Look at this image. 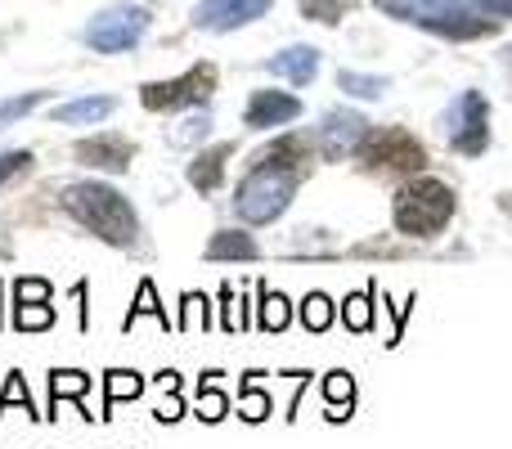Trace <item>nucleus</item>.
<instances>
[{
	"instance_id": "nucleus-23",
	"label": "nucleus",
	"mask_w": 512,
	"mask_h": 449,
	"mask_svg": "<svg viewBox=\"0 0 512 449\" xmlns=\"http://www.w3.org/2000/svg\"><path fill=\"white\" fill-rule=\"evenodd\" d=\"M337 86H342L346 95H355V99H382L391 90V81L387 77H369V72L342 68V72H337Z\"/></svg>"
},
{
	"instance_id": "nucleus-21",
	"label": "nucleus",
	"mask_w": 512,
	"mask_h": 449,
	"mask_svg": "<svg viewBox=\"0 0 512 449\" xmlns=\"http://www.w3.org/2000/svg\"><path fill=\"white\" fill-rule=\"evenodd\" d=\"M261 373H248V382H243V391H239V414L248 418V423H265L270 418V409H274V400L265 396V387L261 382Z\"/></svg>"
},
{
	"instance_id": "nucleus-39",
	"label": "nucleus",
	"mask_w": 512,
	"mask_h": 449,
	"mask_svg": "<svg viewBox=\"0 0 512 449\" xmlns=\"http://www.w3.org/2000/svg\"><path fill=\"white\" fill-rule=\"evenodd\" d=\"M158 387H162V391H176V387H180L176 373H171V369H167V373H158Z\"/></svg>"
},
{
	"instance_id": "nucleus-13",
	"label": "nucleus",
	"mask_w": 512,
	"mask_h": 449,
	"mask_svg": "<svg viewBox=\"0 0 512 449\" xmlns=\"http://www.w3.org/2000/svg\"><path fill=\"white\" fill-rule=\"evenodd\" d=\"M310 158H315V149H310L306 135H279L274 144H265V149L252 153V167H279V171H292L297 180L310 176Z\"/></svg>"
},
{
	"instance_id": "nucleus-31",
	"label": "nucleus",
	"mask_w": 512,
	"mask_h": 449,
	"mask_svg": "<svg viewBox=\"0 0 512 449\" xmlns=\"http://www.w3.org/2000/svg\"><path fill=\"white\" fill-rule=\"evenodd\" d=\"M9 405H23V414L41 418V414H36V405H32V396H27L23 373H9V378H5V391H0V418H5V409H9Z\"/></svg>"
},
{
	"instance_id": "nucleus-25",
	"label": "nucleus",
	"mask_w": 512,
	"mask_h": 449,
	"mask_svg": "<svg viewBox=\"0 0 512 449\" xmlns=\"http://www.w3.org/2000/svg\"><path fill=\"white\" fill-rule=\"evenodd\" d=\"M54 324V306L50 301H14V328L18 333H41Z\"/></svg>"
},
{
	"instance_id": "nucleus-5",
	"label": "nucleus",
	"mask_w": 512,
	"mask_h": 449,
	"mask_svg": "<svg viewBox=\"0 0 512 449\" xmlns=\"http://www.w3.org/2000/svg\"><path fill=\"white\" fill-rule=\"evenodd\" d=\"M355 158L369 171H382V176H418L427 167V149L405 126H369Z\"/></svg>"
},
{
	"instance_id": "nucleus-32",
	"label": "nucleus",
	"mask_w": 512,
	"mask_h": 449,
	"mask_svg": "<svg viewBox=\"0 0 512 449\" xmlns=\"http://www.w3.org/2000/svg\"><path fill=\"white\" fill-rule=\"evenodd\" d=\"M301 18H315V23L333 27L346 18V0H301Z\"/></svg>"
},
{
	"instance_id": "nucleus-14",
	"label": "nucleus",
	"mask_w": 512,
	"mask_h": 449,
	"mask_svg": "<svg viewBox=\"0 0 512 449\" xmlns=\"http://www.w3.org/2000/svg\"><path fill=\"white\" fill-rule=\"evenodd\" d=\"M265 68L274 72V77H288L292 86H310L319 72V50L315 45H288L283 54H274Z\"/></svg>"
},
{
	"instance_id": "nucleus-12",
	"label": "nucleus",
	"mask_w": 512,
	"mask_h": 449,
	"mask_svg": "<svg viewBox=\"0 0 512 449\" xmlns=\"http://www.w3.org/2000/svg\"><path fill=\"white\" fill-rule=\"evenodd\" d=\"M297 117H301L297 95H288V90H252L243 122H248L252 131H270V126H288V122H297Z\"/></svg>"
},
{
	"instance_id": "nucleus-16",
	"label": "nucleus",
	"mask_w": 512,
	"mask_h": 449,
	"mask_svg": "<svg viewBox=\"0 0 512 449\" xmlns=\"http://www.w3.org/2000/svg\"><path fill=\"white\" fill-rule=\"evenodd\" d=\"M113 108H117V99H108V95H86V99H72V104H59V108H54V122H63V126L104 122Z\"/></svg>"
},
{
	"instance_id": "nucleus-7",
	"label": "nucleus",
	"mask_w": 512,
	"mask_h": 449,
	"mask_svg": "<svg viewBox=\"0 0 512 449\" xmlns=\"http://www.w3.org/2000/svg\"><path fill=\"white\" fill-rule=\"evenodd\" d=\"M149 23L153 18H149V9L144 5H108L86 23L81 41H86L90 50H99V54H122V50H135V45L144 41Z\"/></svg>"
},
{
	"instance_id": "nucleus-18",
	"label": "nucleus",
	"mask_w": 512,
	"mask_h": 449,
	"mask_svg": "<svg viewBox=\"0 0 512 449\" xmlns=\"http://www.w3.org/2000/svg\"><path fill=\"white\" fill-rule=\"evenodd\" d=\"M90 373H81V369H54L50 373V414L45 418H59V400H81L90 391Z\"/></svg>"
},
{
	"instance_id": "nucleus-8",
	"label": "nucleus",
	"mask_w": 512,
	"mask_h": 449,
	"mask_svg": "<svg viewBox=\"0 0 512 449\" xmlns=\"http://www.w3.org/2000/svg\"><path fill=\"white\" fill-rule=\"evenodd\" d=\"M445 140L463 158H481L490 149V99L481 90H463L441 117Z\"/></svg>"
},
{
	"instance_id": "nucleus-9",
	"label": "nucleus",
	"mask_w": 512,
	"mask_h": 449,
	"mask_svg": "<svg viewBox=\"0 0 512 449\" xmlns=\"http://www.w3.org/2000/svg\"><path fill=\"white\" fill-rule=\"evenodd\" d=\"M364 131H369V122H364V113H351V108H333V113L319 122V153H324V162H342L351 158L355 149H360Z\"/></svg>"
},
{
	"instance_id": "nucleus-20",
	"label": "nucleus",
	"mask_w": 512,
	"mask_h": 449,
	"mask_svg": "<svg viewBox=\"0 0 512 449\" xmlns=\"http://www.w3.org/2000/svg\"><path fill=\"white\" fill-rule=\"evenodd\" d=\"M144 391V378L131 369H108L104 373V409H117L122 400H135Z\"/></svg>"
},
{
	"instance_id": "nucleus-4",
	"label": "nucleus",
	"mask_w": 512,
	"mask_h": 449,
	"mask_svg": "<svg viewBox=\"0 0 512 449\" xmlns=\"http://www.w3.org/2000/svg\"><path fill=\"white\" fill-rule=\"evenodd\" d=\"M297 185L301 180L292 176V171L248 167V176L239 180V194H234V212H239V221H248V225H270L292 207Z\"/></svg>"
},
{
	"instance_id": "nucleus-26",
	"label": "nucleus",
	"mask_w": 512,
	"mask_h": 449,
	"mask_svg": "<svg viewBox=\"0 0 512 449\" xmlns=\"http://www.w3.org/2000/svg\"><path fill=\"white\" fill-rule=\"evenodd\" d=\"M342 319H346V328H351V333H369V328H373V288L351 292V297L342 301Z\"/></svg>"
},
{
	"instance_id": "nucleus-3",
	"label": "nucleus",
	"mask_w": 512,
	"mask_h": 449,
	"mask_svg": "<svg viewBox=\"0 0 512 449\" xmlns=\"http://www.w3.org/2000/svg\"><path fill=\"white\" fill-rule=\"evenodd\" d=\"M454 189L436 176H414L391 203V221L405 238H436L445 225L454 221Z\"/></svg>"
},
{
	"instance_id": "nucleus-11",
	"label": "nucleus",
	"mask_w": 512,
	"mask_h": 449,
	"mask_svg": "<svg viewBox=\"0 0 512 449\" xmlns=\"http://www.w3.org/2000/svg\"><path fill=\"white\" fill-rule=\"evenodd\" d=\"M72 158L81 162V167H90V171H126L131 167V158H135V144L126 140V135H117V131H104V135H95V140H81L77 149H72Z\"/></svg>"
},
{
	"instance_id": "nucleus-33",
	"label": "nucleus",
	"mask_w": 512,
	"mask_h": 449,
	"mask_svg": "<svg viewBox=\"0 0 512 449\" xmlns=\"http://www.w3.org/2000/svg\"><path fill=\"white\" fill-rule=\"evenodd\" d=\"M185 315H180V328L185 333H198V328H207V297H198V292H185Z\"/></svg>"
},
{
	"instance_id": "nucleus-22",
	"label": "nucleus",
	"mask_w": 512,
	"mask_h": 449,
	"mask_svg": "<svg viewBox=\"0 0 512 449\" xmlns=\"http://www.w3.org/2000/svg\"><path fill=\"white\" fill-rule=\"evenodd\" d=\"M333 319H337L333 297H324V292H306V301H301V324H306V333H328Z\"/></svg>"
},
{
	"instance_id": "nucleus-37",
	"label": "nucleus",
	"mask_w": 512,
	"mask_h": 449,
	"mask_svg": "<svg viewBox=\"0 0 512 449\" xmlns=\"http://www.w3.org/2000/svg\"><path fill=\"white\" fill-rule=\"evenodd\" d=\"M477 9L481 14H490V18H499V23H508L512 18V0H477Z\"/></svg>"
},
{
	"instance_id": "nucleus-29",
	"label": "nucleus",
	"mask_w": 512,
	"mask_h": 449,
	"mask_svg": "<svg viewBox=\"0 0 512 449\" xmlns=\"http://www.w3.org/2000/svg\"><path fill=\"white\" fill-rule=\"evenodd\" d=\"M225 414H230V396H225L221 387H212V382L198 387V418H203V423H221Z\"/></svg>"
},
{
	"instance_id": "nucleus-2",
	"label": "nucleus",
	"mask_w": 512,
	"mask_h": 449,
	"mask_svg": "<svg viewBox=\"0 0 512 449\" xmlns=\"http://www.w3.org/2000/svg\"><path fill=\"white\" fill-rule=\"evenodd\" d=\"M382 14L414 23L445 41H481V36L499 32V18L481 14L477 0H373Z\"/></svg>"
},
{
	"instance_id": "nucleus-6",
	"label": "nucleus",
	"mask_w": 512,
	"mask_h": 449,
	"mask_svg": "<svg viewBox=\"0 0 512 449\" xmlns=\"http://www.w3.org/2000/svg\"><path fill=\"white\" fill-rule=\"evenodd\" d=\"M216 63H194L185 77H171V81H144L140 86V104L149 113H180V108H207V99L216 95Z\"/></svg>"
},
{
	"instance_id": "nucleus-36",
	"label": "nucleus",
	"mask_w": 512,
	"mask_h": 449,
	"mask_svg": "<svg viewBox=\"0 0 512 449\" xmlns=\"http://www.w3.org/2000/svg\"><path fill=\"white\" fill-rule=\"evenodd\" d=\"M221 301H225V333H243V328H248V315L234 306V288H221Z\"/></svg>"
},
{
	"instance_id": "nucleus-27",
	"label": "nucleus",
	"mask_w": 512,
	"mask_h": 449,
	"mask_svg": "<svg viewBox=\"0 0 512 449\" xmlns=\"http://www.w3.org/2000/svg\"><path fill=\"white\" fill-rule=\"evenodd\" d=\"M45 99H50V90H27V95H14L0 104V131H9V126L18 122V117H27L32 108H41Z\"/></svg>"
},
{
	"instance_id": "nucleus-35",
	"label": "nucleus",
	"mask_w": 512,
	"mask_h": 449,
	"mask_svg": "<svg viewBox=\"0 0 512 449\" xmlns=\"http://www.w3.org/2000/svg\"><path fill=\"white\" fill-rule=\"evenodd\" d=\"M54 288L45 279H18L14 283V301H50Z\"/></svg>"
},
{
	"instance_id": "nucleus-17",
	"label": "nucleus",
	"mask_w": 512,
	"mask_h": 449,
	"mask_svg": "<svg viewBox=\"0 0 512 449\" xmlns=\"http://www.w3.org/2000/svg\"><path fill=\"white\" fill-rule=\"evenodd\" d=\"M261 247H256L252 234H239V229H221L207 243V261H256Z\"/></svg>"
},
{
	"instance_id": "nucleus-40",
	"label": "nucleus",
	"mask_w": 512,
	"mask_h": 449,
	"mask_svg": "<svg viewBox=\"0 0 512 449\" xmlns=\"http://www.w3.org/2000/svg\"><path fill=\"white\" fill-rule=\"evenodd\" d=\"M508 68H512V50H508Z\"/></svg>"
},
{
	"instance_id": "nucleus-1",
	"label": "nucleus",
	"mask_w": 512,
	"mask_h": 449,
	"mask_svg": "<svg viewBox=\"0 0 512 449\" xmlns=\"http://www.w3.org/2000/svg\"><path fill=\"white\" fill-rule=\"evenodd\" d=\"M59 207L81 229H90L95 238H104V243H113V247H131L135 238H140V221H135L131 203H126L113 185H99V180L63 185Z\"/></svg>"
},
{
	"instance_id": "nucleus-19",
	"label": "nucleus",
	"mask_w": 512,
	"mask_h": 449,
	"mask_svg": "<svg viewBox=\"0 0 512 449\" xmlns=\"http://www.w3.org/2000/svg\"><path fill=\"white\" fill-rule=\"evenodd\" d=\"M324 396H328V418L333 423H342V418H351V405H355V382L351 373H328L324 378Z\"/></svg>"
},
{
	"instance_id": "nucleus-15",
	"label": "nucleus",
	"mask_w": 512,
	"mask_h": 449,
	"mask_svg": "<svg viewBox=\"0 0 512 449\" xmlns=\"http://www.w3.org/2000/svg\"><path fill=\"white\" fill-rule=\"evenodd\" d=\"M234 158V144H216V149H203L194 153V162H189V185L198 189V194H216L225 180V162Z\"/></svg>"
},
{
	"instance_id": "nucleus-24",
	"label": "nucleus",
	"mask_w": 512,
	"mask_h": 449,
	"mask_svg": "<svg viewBox=\"0 0 512 449\" xmlns=\"http://www.w3.org/2000/svg\"><path fill=\"white\" fill-rule=\"evenodd\" d=\"M292 319V301L283 292L261 288V333H283Z\"/></svg>"
},
{
	"instance_id": "nucleus-10",
	"label": "nucleus",
	"mask_w": 512,
	"mask_h": 449,
	"mask_svg": "<svg viewBox=\"0 0 512 449\" xmlns=\"http://www.w3.org/2000/svg\"><path fill=\"white\" fill-rule=\"evenodd\" d=\"M270 5L274 0H203L194 9V27H203V32H239V27L270 14Z\"/></svg>"
},
{
	"instance_id": "nucleus-28",
	"label": "nucleus",
	"mask_w": 512,
	"mask_h": 449,
	"mask_svg": "<svg viewBox=\"0 0 512 449\" xmlns=\"http://www.w3.org/2000/svg\"><path fill=\"white\" fill-rule=\"evenodd\" d=\"M32 167H36V158L27 149H5L0 153V189L23 180V176H32Z\"/></svg>"
},
{
	"instance_id": "nucleus-38",
	"label": "nucleus",
	"mask_w": 512,
	"mask_h": 449,
	"mask_svg": "<svg viewBox=\"0 0 512 449\" xmlns=\"http://www.w3.org/2000/svg\"><path fill=\"white\" fill-rule=\"evenodd\" d=\"M72 297L86 301V283H77V288H72ZM86 324H90V315H86V306H81V328H86Z\"/></svg>"
},
{
	"instance_id": "nucleus-34",
	"label": "nucleus",
	"mask_w": 512,
	"mask_h": 449,
	"mask_svg": "<svg viewBox=\"0 0 512 449\" xmlns=\"http://www.w3.org/2000/svg\"><path fill=\"white\" fill-rule=\"evenodd\" d=\"M207 131H212V113H207V108H203V113H194V117H189V122L180 126V131H176V144H194V140H207Z\"/></svg>"
},
{
	"instance_id": "nucleus-30",
	"label": "nucleus",
	"mask_w": 512,
	"mask_h": 449,
	"mask_svg": "<svg viewBox=\"0 0 512 449\" xmlns=\"http://www.w3.org/2000/svg\"><path fill=\"white\" fill-rule=\"evenodd\" d=\"M144 315H153L158 324H167V310L158 306V288H153V279H144V283H140V297H135L131 315H126V328H131L135 319H144Z\"/></svg>"
}]
</instances>
